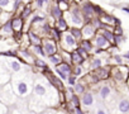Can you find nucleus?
<instances>
[{"instance_id": "nucleus-40", "label": "nucleus", "mask_w": 129, "mask_h": 114, "mask_svg": "<svg viewBox=\"0 0 129 114\" xmlns=\"http://www.w3.org/2000/svg\"><path fill=\"white\" fill-rule=\"evenodd\" d=\"M76 51H77V53H79V54H80V56L82 57V59H84L85 61L90 59V53H87V52H86V51H85L84 48H81L80 46H79V47L76 48Z\"/></svg>"}, {"instance_id": "nucleus-27", "label": "nucleus", "mask_w": 129, "mask_h": 114, "mask_svg": "<svg viewBox=\"0 0 129 114\" xmlns=\"http://www.w3.org/2000/svg\"><path fill=\"white\" fill-rule=\"evenodd\" d=\"M28 49L33 53V54H36V56H41V57H47L46 56V53H44V49H43V47H42V44H34V46H29L28 47Z\"/></svg>"}, {"instance_id": "nucleus-35", "label": "nucleus", "mask_w": 129, "mask_h": 114, "mask_svg": "<svg viewBox=\"0 0 129 114\" xmlns=\"http://www.w3.org/2000/svg\"><path fill=\"white\" fill-rule=\"evenodd\" d=\"M72 75H75L76 77H82L85 74H84V67L82 65H74L72 66Z\"/></svg>"}, {"instance_id": "nucleus-43", "label": "nucleus", "mask_w": 129, "mask_h": 114, "mask_svg": "<svg viewBox=\"0 0 129 114\" xmlns=\"http://www.w3.org/2000/svg\"><path fill=\"white\" fill-rule=\"evenodd\" d=\"M70 114H85V111L82 110L81 106H74L70 108Z\"/></svg>"}, {"instance_id": "nucleus-39", "label": "nucleus", "mask_w": 129, "mask_h": 114, "mask_svg": "<svg viewBox=\"0 0 129 114\" xmlns=\"http://www.w3.org/2000/svg\"><path fill=\"white\" fill-rule=\"evenodd\" d=\"M61 57H62V62H66V64H70L71 65V56H70V52H66V51H61Z\"/></svg>"}, {"instance_id": "nucleus-3", "label": "nucleus", "mask_w": 129, "mask_h": 114, "mask_svg": "<svg viewBox=\"0 0 129 114\" xmlns=\"http://www.w3.org/2000/svg\"><path fill=\"white\" fill-rule=\"evenodd\" d=\"M18 100H19V98L15 95L10 82H8V84H5L0 88V103L10 108V106L15 105L18 103Z\"/></svg>"}, {"instance_id": "nucleus-50", "label": "nucleus", "mask_w": 129, "mask_h": 114, "mask_svg": "<svg viewBox=\"0 0 129 114\" xmlns=\"http://www.w3.org/2000/svg\"><path fill=\"white\" fill-rule=\"evenodd\" d=\"M121 9H123L124 12H126V13H129V7H123Z\"/></svg>"}, {"instance_id": "nucleus-37", "label": "nucleus", "mask_w": 129, "mask_h": 114, "mask_svg": "<svg viewBox=\"0 0 129 114\" xmlns=\"http://www.w3.org/2000/svg\"><path fill=\"white\" fill-rule=\"evenodd\" d=\"M94 114H110V113H109L108 108H106L104 104H100V103H99V104L95 106Z\"/></svg>"}, {"instance_id": "nucleus-21", "label": "nucleus", "mask_w": 129, "mask_h": 114, "mask_svg": "<svg viewBox=\"0 0 129 114\" xmlns=\"http://www.w3.org/2000/svg\"><path fill=\"white\" fill-rule=\"evenodd\" d=\"M27 38H28V42H29V46H34V44H42V38L34 33L32 29H29L27 33Z\"/></svg>"}, {"instance_id": "nucleus-13", "label": "nucleus", "mask_w": 129, "mask_h": 114, "mask_svg": "<svg viewBox=\"0 0 129 114\" xmlns=\"http://www.w3.org/2000/svg\"><path fill=\"white\" fill-rule=\"evenodd\" d=\"M129 113V98L123 96L118 99L116 106L113 109V114H128Z\"/></svg>"}, {"instance_id": "nucleus-7", "label": "nucleus", "mask_w": 129, "mask_h": 114, "mask_svg": "<svg viewBox=\"0 0 129 114\" xmlns=\"http://www.w3.org/2000/svg\"><path fill=\"white\" fill-rule=\"evenodd\" d=\"M110 76L116 82H125L129 76V69L124 65H116L115 67H111Z\"/></svg>"}, {"instance_id": "nucleus-17", "label": "nucleus", "mask_w": 129, "mask_h": 114, "mask_svg": "<svg viewBox=\"0 0 129 114\" xmlns=\"http://www.w3.org/2000/svg\"><path fill=\"white\" fill-rule=\"evenodd\" d=\"M10 23H12V28H13V31H14V34H15V33H23L24 20H23L19 15H14V17L10 19Z\"/></svg>"}, {"instance_id": "nucleus-42", "label": "nucleus", "mask_w": 129, "mask_h": 114, "mask_svg": "<svg viewBox=\"0 0 129 114\" xmlns=\"http://www.w3.org/2000/svg\"><path fill=\"white\" fill-rule=\"evenodd\" d=\"M113 61L115 62V65H124V59L120 54H113Z\"/></svg>"}, {"instance_id": "nucleus-16", "label": "nucleus", "mask_w": 129, "mask_h": 114, "mask_svg": "<svg viewBox=\"0 0 129 114\" xmlns=\"http://www.w3.org/2000/svg\"><path fill=\"white\" fill-rule=\"evenodd\" d=\"M81 34H82V39H89L91 41L95 34H96V29L90 24V23H85L82 27H81Z\"/></svg>"}, {"instance_id": "nucleus-22", "label": "nucleus", "mask_w": 129, "mask_h": 114, "mask_svg": "<svg viewBox=\"0 0 129 114\" xmlns=\"http://www.w3.org/2000/svg\"><path fill=\"white\" fill-rule=\"evenodd\" d=\"M54 28H57L59 32H66L69 29V23H67L66 18H64V15L61 17L59 19L54 20Z\"/></svg>"}, {"instance_id": "nucleus-32", "label": "nucleus", "mask_w": 129, "mask_h": 114, "mask_svg": "<svg viewBox=\"0 0 129 114\" xmlns=\"http://www.w3.org/2000/svg\"><path fill=\"white\" fill-rule=\"evenodd\" d=\"M69 32H70V34L77 41V42H80L81 39H82V34H81V28H76V27H70L69 29H67Z\"/></svg>"}, {"instance_id": "nucleus-6", "label": "nucleus", "mask_w": 129, "mask_h": 114, "mask_svg": "<svg viewBox=\"0 0 129 114\" xmlns=\"http://www.w3.org/2000/svg\"><path fill=\"white\" fill-rule=\"evenodd\" d=\"M3 65L9 70V72H12V75H13V74L23 72L25 69H28V66H27L24 62H22L20 60H18L17 57H9V59L5 60V62H4Z\"/></svg>"}, {"instance_id": "nucleus-31", "label": "nucleus", "mask_w": 129, "mask_h": 114, "mask_svg": "<svg viewBox=\"0 0 129 114\" xmlns=\"http://www.w3.org/2000/svg\"><path fill=\"white\" fill-rule=\"evenodd\" d=\"M79 46L81 47V48H84L87 53H91L92 51H94V44L91 43V41H89V39H81L80 42H79Z\"/></svg>"}, {"instance_id": "nucleus-24", "label": "nucleus", "mask_w": 129, "mask_h": 114, "mask_svg": "<svg viewBox=\"0 0 129 114\" xmlns=\"http://www.w3.org/2000/svg\"><path fill=\"white\" fill-rule=\"evenodd\" d=\"M54 70H58V71H61L63 74H66L67 76H70L72 74V65L66 64V62H61L59 65L54 66Z\"/></svg>"}, {"instance_id": "nucleus-49", "label": "nucleus", "mask_w": 129, "mask_h": 114, "mask_svg": "<svg viewBox=\"0 0 129 114\" xmlns=\"http://www.w3.org/2000/svg\"><path fill=\"white\" fill-rule=\"evenodd\" d=\"M39 114H52V110H44V111H42V113H39Z\"/></svg>"}, {"instance_id": "nucleus-47", "label": "nucleus", "mask_w": 129, "mask_h": 114, "mask_svg": "<svg viewBox=\"0 0 129 114\" xmlns=\"http://www.w3.org/2000/svg\"><path fill=\"white\" fill-rule=\"evenodd\" d=\"M52 114H67V113L62 110H52Z\"/></svg>"}, {"instance_id": "nucleus-12", "label": "nucleus", "mask_w": 129, "mask_h": 114, "mask_svg": "<svg viewBox=\"0 0 129 114\" xmlns=\"http://www.w3.org/2000/svg\"><path fill=\"white\" fill-rule=\"evenodd\" d=\"M42 47H43L44 53H46L47 57H48V56H52V54H54V53L58 52V44H57V42H56L54 39L49 38V37L42 39Z\"/></svg>"}, {"instance_id": "nucleus-34", "label": "nucleus", "mask_w": 129, "mask_h": 114, "mask_svg": "<svg viewBox=\"0 0 129 114\" xmlns=\"http://www.w3.org/2000/svg\"><path fill=\"white\" fill-rule=\"evenodd\" d=\"M48 61L53 65V66H57V65H59L61 62H62V57H61V53H54V54H52V56H48Z\"/></svg>"}, {"instance_id": "nucleus-33", "label": "nucleus", "mask_w": 129, "mask_h": 114, "mask_svg": "<svg viewBox=\"0 0 129 114\" xmlns=\"http://www.w3.org/2000/svg\"><path fill=\"white\" fill-rule=\"evenodd\" d=\"M34 66L38 69V71H42V72H43L46 69H48V65L46 64V61H44V60H42V59H39V57H36Z\"/></svg>"}, {"instance_id": "nucleus-2", "label": "nucleus", "mask_w": 129, "mask_h": 114, "mask_svg": "<svg viewBox=\"0 0 129 114\" xmlns=\"http://www.w3.org/2000/svg\"><path fill=\"white\" fill-rule=\"evenodd\" d=\"M33 81H34V77L32 76V72H29V71L13 74L10 77V85H12L15 95L19 99H25L32 94Z\"/></svg>"}, {"instance_id": "nucleus-44", "label": "nucleus", "mask_w": 129, "mask_h": 114, "mask_svg": "<svg viewBox=\"0 0 129 114\" xmlns=\"http://www.w3.org/2000/svg\"><path fill=\"white\" fill-rule=\"evenodd\" d=\"M34 7L37 8V9H42L46 4H44V2H43V0H34Z\"/></svg>"}, {"instance_id": "nucleus-51", "label": "nucleus", "mask_w": 129, "mask_h": 114, "mask_svg": "<svg viewBox=\"0 0 129 114\" xmlns=\"http://www.w3.org/2000/svg\"><path fill=\"white\" fill-rule=\"evenodd\" d=\"M25 114H37V113H34V111H30V110H28Z\"/></svg>"}, {"instance_id": "nucleus-28", "label": "nucleus", "mask_w": 129, "mask_h": 114, "mask_svg": "<svg viewBox=\"0 0 129 114\" xmlns=\"http://www.w3.org/2000/svg\"><path fill=\"white\" fill-rule=\"evenodd\" d=\"M70 56H71V65H72V66H74V65H82V64L85 62V60L77 53L76 49L72 51V52H70Z\"/></svg>"}, {"instance_id": "nucleus-15", "label": "nucleus", "mask_w": 129, "mask_h": 114, "mask_svg": "<svg viewBox=\"0 0 129 114\" xmlns=\"http://www.w3.org/2000/svg\"><path fill=\"white\" fill-rule=\"evenodd\" d=\"M91 43L94 44L95 48H100V49H104V51L108 49V48L111 46V44H110V43H109V42H108V41H106L100 33H96V34H95V37L91 39Z\"/></svg>"}, {"instance_id": "nucleus-55", "label": "nucleus", "mask_w": 129, "mask_h": 114, "mask_svg": "<svg viewBox=\"0 0 129 114\" xmlns=\"http://www.w3.org/2000/svg\"><path fill=\"white\" fill-rule=\"evenodd\" d=\"M30 2H32V0H30Z\"/></svg>"}, {"instance_id": "nucleus-11", "label": "nucleus", "mask_w": 129, "mask_h": 114, "mask_svg": "<svg viewBox=\"0 0 129 114\" xmlns=\"http://www.w3.org/2000/svg\"><path fill=\"white\" fill-rule=\"evenodd\" d=\"M79 7H80V10L82 13L84 19H85V23H90L91 19L95 15V13H94V4L90 3V2H84Z\"/></svg>"}, {"instance_id": "nucleus-10", "label": "nucleus", "mask_w": 129, "mask_h": 114, "mask_svg": "<svg viewBox=\"0 0 129 114\" xmlns=\"http://www.w3.org/2000/svg\"><path fill=\"white\" fill-rule=\"evenodd\" d=\"M80 104H81V108L84 109H91L95 106L96 104V99H95V95L91 90H86L81 96H80Z\"/></svg>"}, {"instance_id": "nucleus-5", "label": "nucleus", "mask_w": 129, "mask_h": 114, "mask_svg": "<svg viewBox=\"0 0 129 114\" xmlns=\"http://www.w3.org/2000/svg\"><path fill=\"white\" fill-rule=\"evenodd\" d=\"M59 47L62 51L72 52L79 47V42L70 34L69 31H66V32H62V37L59 39Z\"/></svg>"}, {"instance_id": "nucleus-23", "label": "nucleus", "mask_w": 129, "mask_h": 114, "mask_svg": "<svg viewBox=\"0 0 129 114\" xmlns=\"http://www.w3.org/2000/svg\"><path fill=\"white\" fill-rule=\"evenodd\" d=\"M85 84H89V85H96L99 84V79L96 77V75L94 72H89V74H85L81 79Z\"/></svg>"}, {"instance_id": "nucleus-14", "label": "nucleus", "mask_w": 129, "mask_h": 114, "mask_svg": "<svg viewBox=\"0 0 129 114\" xmlns=\"http://www.w3.org/2000/svg\"><path fill=\"white\" fill-rule=\"evenodd\" d=\"M18 56L20 57V61H22V62H25V65H34L36 57H34L33 53L28 49V47L20 48V49L18 51Z\"/></svg>"}, {"instance_id": "nucleus-18", "label": "nucleus", "mask_w": 129, "mask_h": 114, "mask_svg": "<svg viewBox=\"0 0 129 114\" xmlns=\"http://www.w3.org/2000/svg\"><path fill=\"white\" fill-rule=\"evenodd\" d=\"M110 70H111L110 66H101L100 69H98V70H95L92 72L96 75L99 81H101V80H108L110 77Z\"/></svg>"}, {"instance_id": "nucleus-48", "label": "nucleus", "mask_w": 129, "mask_h": 114, "mask_svg": "<svg viewBox=\"0 0 129 114\" xmlns=\"http://www.w3.org/2000/svg\"><path fill=\"white\" fill-rule=\"evenodd\" d=\"M121 57H123V59H126V60H129V51H128L126 53H124Z\"/></svg>"}, {"instance_id": "nucleus-1", "label": "nucleus", "mask_w": 129, "mask_h": 114, "mask_svg": "<svg viewBox=\"0 0 129 114\" xmlns=\"http://www.w3.org/2000/svg\"><path fill=\"white\" fill-rule=\"evenodd\" d=\"M30 95L42 101L46 105V108L56 106L59 104V91L56 90L43 75L34 77Z\"/></svg>"}, {"instance_id": "nucleus-25", "label": "nucleus", "mask_w": 129, "mask_h": 114, "mask_svg": "<svg viewBox=\"0 0 129 114\" xmlns=\"http://www.w3.org/2000/svg\"><path fill=\"white\" fill-rule=\"evenodd\" d=\"M86 90H87V89H86V84H85L81 79L77 80V82L74 85V93H75L76 95H79V96H81Z\"/></svg>"}, {"instance_id": "nucleus-56", "label": "nucleus", "mask_w": 129, "mask_h": 114, "mask_svg": "<svg viewBox=\"0 0 129 114\" xmlns=\"http://www.w3.org/2000/svg\"><path fill=\"white\" fill-rule=\"evenodd\" d=\"M128 114H129V113H128Z\"/></svg>"}, {"instance_id": "nucleus-20", "label": "nucleus", "mask_w": 129, "mask_h": 114, "mask_svg": "<svg viewBox=\"0 0 129 114\" xmlns=\"http://www.w3.org/2000/svg\"><path fill=\"white\" fill-rule=\"evenodd\" d=\"M49 14H51V17H52L54 20H57V19H59L61 17H63L64 13L59 9L58 4H57L56 2H53V3L51 4V7H49Z\"/></svg>"}, {"instance_id": "nucleus-53", "label": "nucleus", "mask_w": 129, "mask_h": 114, "mask_svg": "<svg viewBox=\"0 0 129 114\" xmlns=\"http://www.w3.org/2000/svg\"><path fill=\"white\" fill-rule=\"evenodd\" d=\"M43 2H44V4H49V2H51V0H43Z\"/></svg>"}, {"instance_id": "nucleus-52", "label": "nucleus", "mask_w": 129, "mask_h": 114, "mask_svg": "<svg viewBox=\"0 0 129 114\" xmlns=\"http://www.w3.org/2000/svg\"><path fill=\"white\" fill-rule=\"evenodd\" d=\"M56 3H59V2H69V0H54Z\"/></svg>"}, {"instance_id": "nucleus-19", "label": "nucleus", "mask_w": 129, "mask_h": 114, "mask_svg": "<svg viewBox=\"0 0 129 114\" xmlns=\"http://www.w3.org/2000/svg\"><path fill=\"white\" fill-rule=\"evenodd\" d=\"M13 36H14V31H13V28H12L10 20H8L7 23H4V24L0 25V37L7 38V37H13Z\"/></svg>"}, {"instance_id": "nucleus-4", "label": "nucleus", "mask_w": 129, "mask_h": 114, "mask_svg": "<svg viewBox=\"0 0 129 114\" xmlns=\"http://www.w3.org/2000/svg\"><path fill=\"white\" fill-rule=\"evenodd\" d=\"M70 14V20H67L69 24H71V27H76V28H81L85 24V19L82 17V13L80 10V7L77 4H72L70 5V9L66 12Z\"/></svg>"}, {"instance_id": "nucleus-9", "label": "nucleus", "mask_w": 129, "mask_h": 114, "mask_svg": "<svg viewBox=\"0 0 129 114\" xmlns=\"http://www.w3.org/2000/svg\"><path fill=\"white\" fill-rule=\"evenodd\" d=\"M98 96L101 101L106 103V101H111L113 98H114V90H113V86L109 85L108 82L103 84L99 90H98Z\"/></svg>"}, {"instance_id": "nucleus-29", "label": "nucleus", "mask_w": 129, "mask_h": 114, "mask_svg": "<svg viewBox=\"0 0 129 114\" xmlns=\"http://www.w3.org/2000/svg\"><path fill=\"white\" fill-rule=\"evenodd\" d=\"M101 66H104V61L100 59V57H94V59H91V61H90L89 69H90L91 71H95V70L100 69Z\"/></svg>"}, {"instance_id": "nucleus-46", "label": "nucleus", "mask_w": 129, "mask_h": 114, "mask_svg": "<svg viewBox=\"0 0 129 114\" xmlns=\"http://www.w3.org/2000/svg\"><path fill=\"white\" fill-rule=\"evenodd\" d=\"M8 111V106H5L4 104L0 103V114H5Z\"/></svg>"}, {"instance_id": "nucleus-38", "label": "nucleus", "mask_w": 129, "mask_h": 114, "mask_svg": "<svg viewBox=\"0 0 129 114\" xmlns=\"http://www.w3.org/2000/svg\"><path fill=\"white\" fill-rule=\"evenodd\" d=\"M61 37H62V32H59L57 28H54V27H53V28L51 29V37H49V38L54 39L56 42H59Z\"/></svg>"}, {"instance_id": "nucleus-45", "label": "nucleus", "mask_w": 129, "mask_h": 114, "mask_svg": "<svg viewBox=\"0 0 129 114\" xmlns=\"http://www.w3.org/2000/svg\"><path fill=\"white\" fill-rule=\"evenodd\" d=\"M113 33H114L115 36H123V29H121V27H115L114 31H113Z\"/></svg>"}, {"instance_id": "nucleus-36", "label": "nucleus", "mask_w": 129, "mask_h": 114, "mask_svg": "<svg viewBox=\"0 0 129 114\" xmlns=\"http://www.w3.org/2000/svg\"><path fill=\"white\" fill-rule=\"evenodd\" d=\"M12 15H13V13L3 12V10H2V13H0V25L4 24V23H7L8 20H10V19H12Z\"/></svg>"}, {"instance_id": "nucleus-54", "label": "nucleus", "mask_w": 129, "mask_h": 114, "mask_svg": "<svg viewBox=\"0 0 129 114\" xmlns=\"http://www.w3.org/2000/svg\"><path fill=\"white\" fill-rule=\"evenodd\" d=\"M0 13H2V10H0Z\"/></svg>"}, {"instance_id": "nucleus-30", "label": "nucleus", "mask_w": 129, "mask_h": 114, "mask_svg": "<svg viewBox=\"0 0 129 114\" xmlns=\"http://www.w3.org/2000/svg\"><path fill=\"white\" fill-rule=\"evenodd\" d=\"M0 10L13 13V0H0Z\"/></svg>"}, {"instance_id": "nucleus-41", "label": "nucleus", "mask_w": 129, "mask_h": 114, "mask_svg": "<svg viewBox=\"0 0 129 114\" xmlns=\"http://www.w3.org/2000/svg\"><path fill=\"white\" fill-rule=\"evenodd\" d=\"M77 80H79V77H76L75 75H72V74H71V75L67 77V80H66V81H67V86L74 88V85L77 82Z\"/></svg>"}, {"instance_id": "nucleus-8", "label": "nucleus", "mask_w": 129, "mask_h": 114, "mask_svg": "<svg viewBox=\"0 0 129 114\" xmlns=\"http://www.w3.org/2000/svg\"><path fill=\"white\" fill-rule=\"evenodd\" d=\"M47 80H48V82L56 89V90H58V91H63V89H64V85H63V81L56 75V74H53L49 69H46L44 71H43V74H42Z\"/></svg>"}, {"instance_id": "nucleus-26", "label": "nucleus", "mask_w": 129, "mask_h": 114, "mask_svg": "<svg viewBox=\"0 0 129 114\" xmlns=\"http://www.w3.org/2000/svg\"><path fill=\"white\" fill-rule=\"evenodd\" d=\"M33 14V8H32V4H28V5H24V8L20 10L19 13V17L25 20V19H29V17Z\"/></svg>"}]
</instances>
